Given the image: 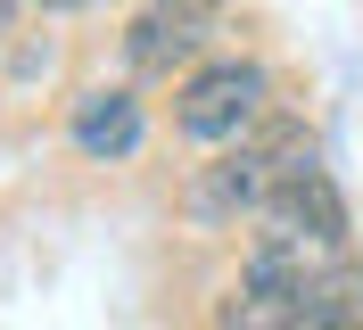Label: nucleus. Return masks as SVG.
Segmentation results:
<instances>
[{
    "label": "nucleus",
    "mask_w": 363,
    "mask_h": 330,
    "mask_svg": "<svg viewBox=\"0 0 363 330\" xmlns=\"http://www.w3.org/2000/svg\"><path fill=\"white\" fill-rule=\"evenodd\" d=\"M215 9H190V0H149L133 25H124V66L133 75H182V66L199 58L215 42Z\"/></svg>",
    "instance_id": "7ed1b4c3"
},
{
    "label": "nucleus",
    "mask_w": 363,
    "mask_h": 330,
    "mask_svg": "<svg viewBox=\"0 0 363 330\" xmlns=\"http://www.w3.org/2000/svg\"><path fill=\"white\" fill-rule=\"evenodd\" d=\"M215 330H306V289H281V281H240L215 297Z\"/></svg>",
    "instance_id": "39448f33"
},
{
    "label": "nucleus",
    "mask_w": 363,
    "mask_h": 330,
    "mask_svg": "<svg viewBox=\"0 0 363 330\" xmlns=\"http://www.w3.org/2000/svg\"><path fill=\"white\" fill-rule=\"evenodd\" d=\"M140 132H149V116H140V99H133L124 83L83 91V99H74V116H67V141L91 157V165H124V157L140 149Z\"/></svg>",
    "instance_id": "20e7f679"
},
{
    "label": "nucleus",
    "mask_w": 363,
    "mask_h": 330,
    "mask_svg": "<svg viewBox=\"0 0 363 330\" xmlns=\"http://www.w3.org/2000/svg\"><path fill=\"white\" fill-rule=\"evenodd\" d=\"M42 9H91V0H42Z\"/></svg>",
    "instance_id": "0eeeda50"
},
{
    "label": "nucleus",
    "mask_w": 363,
    "mask_h": 330,
    "mask_svg": "<svg viewBox=\"0 0 363 330\" xmlns=\"http://www.w3.org/2000/svg\"><path fill=\"white\" fill-rule=\"evenodd\" d=\"M25 17V0H0V42H9V25Z\"/></svg>",
    "instance_id": "423d86ee"
},
{
    "label": "nucleus",
    "mask_w": 363,
    "mask_h": 330,
    "mask_svg": "<svg viewBox=\"0 0 363 330\" xmlns=\"http://www.w3.org/2000/svg\"><path fill=\"white\" fill-rule=\"evenodd\" d=\"M355 330H363V322H355Z\"/></svg>",
    "instance_id": "6e6552de"
},
{
    "label": "nucleus",
    "mask_w": 363,
    "mask_h": 330,
    "mask_svg": "<svg viewBox=\"0 0 363 330\" xmlns=\"http://www.w3.org/2000/svg\"><path fill=\"white\" fill-rule=\"evenodd\" d=\"M272 108V66L256 58H215V66H190L174 91V132L182 141H199V149H215V141H248L256 124H264Z\"/></svg>",
    "instance_id": "f03ea898"
},
{
    "label": "nucleus",
    "mask_w": 363,
    "mask_h": 330,
    "mask_svg": "<svg viewBox=\"0 0 363 330\" xmlns=\"http://www.w3.org/2000/svg\"><path fill=\"white\" fill-rule=\"evenodd\" d=\"M306 165H322L314 157V141L297 124H264V132H248L231 157H215L199 182H190V215L206 223V231H223V223H240V215H264V198L281 190L289 174H306Z\"/></svg>",
    "instance_id": "f257e3e1"
}]
</instances>
